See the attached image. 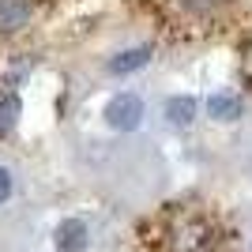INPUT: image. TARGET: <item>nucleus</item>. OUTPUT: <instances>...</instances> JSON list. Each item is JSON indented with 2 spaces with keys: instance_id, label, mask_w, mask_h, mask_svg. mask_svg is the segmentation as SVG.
Returning a JSON list of instances; mask_svg holds the SVG:
<instances>
[{
  "instance_id": "obj_1",
  "label": "nucleus",
  "mask_w": 252,
  "mask_h": 252,
  "mask_svg": "<svg viewBox=\"0 0 252 252\" xmlns=\"http://www.w3.org/2000/svg\"><path fill=\"white\" fill-rule=\"evenodd\" d=\"M105 121H109V128H117V132H132V128H139V121H143V102H139L136 94H117L113 102L105 105Z\"/></svg>"
},
{
  "instance_id": "obj_2",
  "label": "nucleus",
  "mask_w": 252,
  "mask_h": 252,
  "mask_svg": "<svg viewBox=\"0 0 252 252\" xmlns=\"http://www.w3.org/2000/svg\"><path fill=\"white\" fill-rule=\"evenodd\" d=\"M57 249L61 252H83L87 249V226L79 219H68L57 226Z\"/></svg>"
},
{
  "instance_id": "obj_3",
  "label": "nucleus",
  "mask_w": 252,
  "mask_h": 252,
  "mask_svg": "<svg viewBox=\"0 0 252 252\" xmlns=\"http://www.w3.org/2000/svg\"><path fill=\"white\" fill-rule=\"evenodd\" d=\"M34 4L31 0H0V31H19L27 27Z\"/></svg>"
},
{
  "instance_id": "obj_4",
  "label": "nucleus",
  "mask_w": 252,
  "mask_h": 252,
  "mask_svg": "<svg viewBox=\"0 0 252 252\" xmlns=\"http://www.w3.org/2000/svg\"><path fill=\"white\" fill-rule=\"evenodd\" d=\"M147 61H151V49H128V53H121V57H113V61H109V72H113V75H125V72L143 68Z\"/></svg>"
},
{
  "instance_id": "obj_5",
  "label": "nucleus",
  "mask_w": 252,
  "mask_h": 252,
  "mask_svg": "<svg viewBox=\"0 0 252 252\" xmlns=\"http://www.w3.org/2000/svg\"><path fill=\"white\" fill-rule=\"evenodd\" d=\"M207 109H211V117L215 121H237L241 117V102L237 98H230V94H215L207 102Z\"/></svg>"
},
{
  "instance_id": "obj_6",
  "label": "nucleus",
  "mask_w": 252,
  "mask_h": 252,
  "mask_svg": "<svg viewBox=\"0 0 252 252\" xmlns=\"http://www.w3.org/2000/svg\"><path fill=\"white\" fill-rule=\"evenodd\" d=\"M166 113H169L173 125H189L192 113H196V102H192V98H173V102L166 105Z\"/></svg>"
},
{
  "instance_id": "obj_7",
  "label": "nucleus",
  "mask_w": 252,
  "mask_h": 252,
  "mask_svg": "<svg viewBox=\"0 0 252 252\" xmlns=\"http://www.w3.org/2000/svg\"><path fill=\"white\" fill-rule=\"evenodd\" d=\"M15 121H19V98H15V94L0 98V132H11Z\"/></svg>"
},
{
  "instance_id": "obj_8",
  "label": "nucleus",
  "mask_w": 252,
  "mask_h": 252,
  "mask_svg": "<svg viewBox=\"0 0 252 252\" xmlns=\"http://www.w3.org/2000/svg\"><path fill=\"white\" fill-rule=\"evenodd\" d=\"M181 4H185L189 11H215L222 0H181Z\"/></svg>"
},
{
  "instance_id": "obj_9",
  "label": "nucleus",
  "mask_w": 252,
  "mask_h": 252,
  "mask_svg": "<svg viewBox=\"0 0 252 252\" xmlns=\"http://www.w3.org/2000/svg\"><path fill=\"white\" fill-rule=\"evenodd\" d=\"M8 196H11V173H8V169H0V203L8 200Z\"/></svg>"
}]
</instances>
